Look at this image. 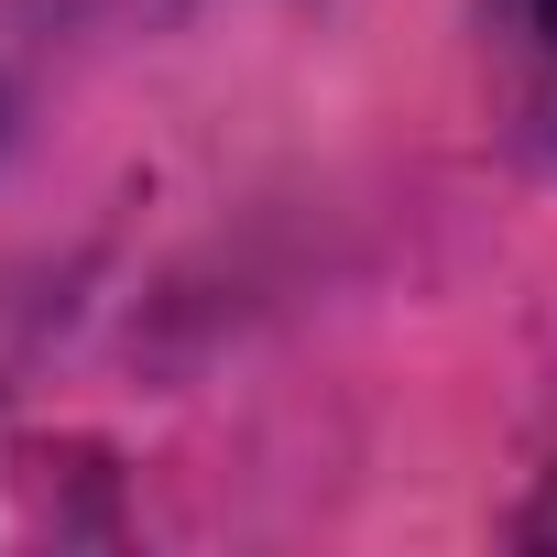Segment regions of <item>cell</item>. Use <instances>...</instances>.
<instances>
[{"label": "cell", "instance_id": "1", "mask_svg": "<svg viewBox=\"0 0 557 557\" xmlns=\"http://www.w3.org/2000/svg\"><path fill=\"white\" fill-rule=\"evenodd\" d=\"M481 55L503 88V121L557 153V0H481Z\"/></svg>", "mask_w": 557, "mask_h": 557}]
</instances>
